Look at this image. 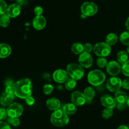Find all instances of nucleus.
<instances>
[{"label":"nucleus","mask_w":129,"mask_h":129,"mask_svg":"<svg viewBox=\"0 0 129 129\" xmlns=\"http://www.w3.org/2000/svg\"><path fill=\"white\" fill-rule=\"evenodd\" d=\"M106 86L110 91L115 93L122 87V81L118 77L112 76L107 80Z\"/></svg>","instance_id":"6e6552de"},{"label":"nucleus","mask_w":129,"mask_h":129,"mask_svg":"<svg viewBox=\"0 0 129 129\" xmlns=\"http://www.w3.org/2000/svg\"><path fill=\"white\" fill-rule=\"evenodd\" d=\"M8 5L5 0H0V15L6 13Z\"/></svg>","instance_id":"7c9ffc66"},{"label":"nucleus","mask_w":129,"mask_h":129,"mask_svg":"<svg viewBox=\"0 0 129 129\" xmlns=\"http://www.w3.org/2000/svg\"><path fill=\"white\" fill-rule=\"evenodd\" d=\"M95 91L94 88L91 86H88L84 89L83 94L85 96L86 99L88 101H91L95 96Z\"/></svg>","instance_id":"aec40b11"},{"label":"nucleus","mask_w":129,"mask_h":129,"mask_svg":"<svg viewBox=\"0 0 129 129\" xmlns=\"http://www.w3.org/2000/svg\"><path fill=\"white\" fill-rule=\"evenodd\" d=\"M71 102L76 106H83L86 102V99L83 93L75 91L71 94Z\"/></svg>","instance_id":"ddd939ff"},{"label":"nucleus","mask_w":129,"mask_h":129,"mask_svg":"<svg viewBox=\"0 0 129 129\" xmlns=\"http://www.w3.org/2000/svg\"><path fill=\"white\" fill-rule=\"evenodd\" d=\"M54 89V87L52 84H46L43 87V91H44V94H45L46 95H49L52 93Z\"/></svg>","instance_id":"cd10ccee"},{"label":"nucleus","mask_w":129,"mask_h":129,"mask_svg":"<svg viewBox=\"0 0 129 129\" xmlns=\"http://www.w3.org/2000/svg\"><path fill=\"white\" fill-rule=\"evenodd\" d=\"M46 105L48 109L52 111H55L60 108V102L57 98H51L47 100Z\"/></svg>","instance_id":"dca6fc26"},{"label":"nucleus","mask_w":129,"mask_h":129,"mask_svg":"<svg viewBox=\"0 0 129 129\" xmlns=\"http://www.w3.org/2000/svg\"><path fill=\"white\" fill-rule=\"evenodd\" d=\"M127 98H128V96H127V94L123 91L120 89L118 91L115 92V98L117 103H122V104L127 103Z\"/></svg>","instance_id":"a211bd4d"},{"label":"nucleus","mask_w":129,"mask_h":129,"mask_svg":"<svg viewBox=\"0 0 129 129\" xmlns=\"http://www.w3.org/2000/svg\"><path fill=\"white\" fill-rule=\"evenodd\" d=\"M113 109H111V108H106L105 109L103 110L102 111V115L104 119H109L110 118L113 116Z\"/></svg>","instance_id":"bb28decb"},{"label":"nucleus","mask_w":129,"mask_h":129,"mask_svg":"<svg viewBox=\"0 0 129 129\" xmlns=\"http://www.w3.org/2000/svg\"><path fill=\"white\" fill-rule=\"evenodd\" d=\"M127 52L128 53V54H129V46L127 47Z\"/></svg>","instance_id":"c03bdc74"},{"label":"nucleus","mask_w":129,"mask_h":129,"mask_svg":"<svg viewBox=\"0 0 129 129\" xmlns=\"http://www.w3.org/2000/svg\"><path fill=\"white\" fill-rule=\"evenodd\" d=\"M127 103H125V104H122V103H117V105L116 107L117 108V109L120 110H123L127 107Z\"/></svg>","instance_id":"58836bf2"},{"label":"nucleus","mask_w":129,"mask_h":129,"mask_svg":"<svg viewBox=\"0 0 129 129\" xmlns=\"http://www.w3.org/2000/svg\"><path fill=\"white\" fill-rule=\"evenodd\" d=\"M71 51L74 54L79 55L84 52V45L79 42L74 43L71 46Z\"/></svg>","instance_id":"5701e85b"},{"label":"nucleus","mask_w":129,"mask_h":129,"mask_svg":"<svg viewBox=\"0 0 129 129\" xmlns=\"http://www.w3.org/2000/svg\"><path fill=\"white\" fill-rule=\"evenodd\" d=\"M127 107H129V96H128V98H127Z\"/></svg>","instance_id":"37998d69"},{"label":"nucleus","mask_w":129,"mask_h":129,"mask_svg":"<svg viewBox=\"0 0 129 129\" xmlns=\"http://www.w3.org/2000/svg\"><path fill=\"white\" fill-rule=\"evenodd\" d=\"M78 61L79 64L83 67V68H89L91 67L93 63V57L89 53L83 52L81 54H79Z\"/></svg>","instance_id":"1a4fd4ad"},{"label":"nucleus","mask_w":129,"mask_h":129,"mask_svg":"<svg viewBox=\"0 0 129 129\" xmlns=\"http://www.w3.org/2000/svg\"><path fill=\"white\" fill-rule=\"evenodd\" d=\"M121 43L126 46H129V31H124L120 36Z\"/></svg>","instance_id":"a878e982"},{"label":"nucleus","mask_w":129,"mask_h":129,"mask_svg":"<svg viewBox=\"0 0 129 129\" xmlns=\"http://www.w3.org/2000/svg\"><path fill=\"white\" fill-rule=\"evenodd\" d=\"M106 69L108 74L112 76H116L118 75L122 71V66L120 63L115 60H112L108 62Z\"/></svg>","instance_id":"9d476101"},{"label":"nucleus","mask_w":129,"mask_h":129,"mask_svg":"<svg viewBox=\"0 0 129 129\" xmlns=\"http://www.w3.org/2000/svg\"><path fill=\"white\" fill-rule=\"evenodd\" d=\"M16 3L18 4L20 6H25L27 5L28 0H16Z\"/></svg>","instance_id":"ea45409f"},{"label":"nucleus","mask_w":129,"mask_h":129,"mask_svg":"<svg viewBox=\"0 0 129 129\" xmlns=\"http://www.w3.org/2000/svg\"><path fill=\"white\" fill-rule=\"evenodd\" d=\"M25 102L28 106H32L35 103V99L34 98V97L30 96L25 99Z\"/></svg>","instance_id":"c9c22d12"},{"label":"nucleus","mask_w":129,"mask_h":129,"mask_svg":"<svg viewBox=\"0 0 129 129\" xmlns=\"http://www.w3.org/2000/svg\"><path fill=\"white\" fill-rule=\"evenodd\" d=\"M105 74L99 69H94L88 73V81L90 84L94 86H98L105 82Z\"/></svg>","instance_id":"7ed1b4c3"},{"label":"nucleus","mask_w":129,"mask_h":129,"mask_svg":"<svg viewBox=\"0 0 129 129\" xmlns=\"http://www.w3.org/2000/svg\"><path fill=\"white\" fill-rule=\"evenodd\" d=\"M117 59L120 64H124L125 62H126L128 60V53L127 52V51H125V50H120L117 54Z\"/></svg>","instance_id":"412c9836"},{"label":"nucleus","mask_w":129,"mask_h":129,"mask_svg":"<svg viewBox=\"0 0 129 129\" xmlns=\"http://www.w3.org/2000/svg\"><path fill=\"white\" fill-rule=\"evenodd\" d=\"M7 116V110L4 108H0V121L6 119Z\"/></svg>","instance_id":"473e14b6"},{"label":"nucleus","mask_w":129,"mask_h":129,"mask_svg":"<svg viewBox=\"0 0 129 129\" xmlns=\"http://www.w3.org/2000/svg\"><path fill=\"white\" fill-rule=\"evenodd\" d=\"M62 110L68 115H74L76 113L77 107L73 103H66L64 105Z\"/></svg>","instance_id":"6ab92c4d"},{"label":"nucleus","mask_w":129,"mask_h":129,"mask_svg":"<svg viewBox=\"0 0 129 129\" xmlns=\"http://www.w3.org/2000/svg\"><path fill=\"white\" fill-rule=\"evenodd\" d=\"M47 21L45 18L42 15L36 16L32 21L33 27L37 30H41L45 27Z\"/></svg>","instance_id":"4468645a"},{"label":"nucleus","mask_w":129,"mask_h":129,"mask_svg":"<svg viewBox=\"0 0 129 129\" xmlns=\"http://www.w3.org/2000/svg\"><path fill=\"white\" fill-rule=\"evenodd\" d=\"M118 36L117 35V34H114V33H110L106 37V42L110 46L115 45L118 42Z\"/></svg>","instance_id":"4be33fe9"},{"label":"nucleus","mask_w":129,"mask_h":129,"mask_svg":"<svg viewBox=\"0 0 129 129\" xmlns=\"http://www.w3.org/2000/svg\"><path fill=\"white\" fill-rule=\"evenodd\" d=\"M76 84V80L71 78H69L65 83V88L68 91H72L75 89Z\"/></svg>","instance_id":"393cba45"},{"label":"nucleus","mask_w":129,"mask_h":129,"mask_svg":"<svg viewBox=\"0 0 129 129\" xmlns=\"http://www.w3.org/2000/svg\"><path fill=\"white\" fill-rule=\"evenodd\" d=\"M53 79L57 83H65L69 79V75L66 71L63 69H57L52 74Z\"/></svg>","instance_id":"9b49d317"},{"label":"nucleus","mask_w":129,"mask_h":129,"mask_svg":"<svg viewBox=\"0 0 129 129\" xmlns=\"http://www.w3.org/2000/svg\"><path fill=\"white\" fill-rule=\"evenodd\" d=\"M52 124L57 127H62L67 125L69 122L68 115L63 111L62 109H58L54 111L50 117Z\"/></svg>","instance_id":"f03ea898"},{"label":"nucleus","mask_w":129,"mask_h":129,"mask_svg":"<svg viewBox=\"0 0 129 129\" xmlns=\"http://www.w3.org/2000/svg\"><path fill=\"white\" fill-rule=\"evenodd\" d=\"M66 71L69 76L75 80H80L84 74V70L80 64L71 63L67 66Z\"/></svg>","instance_id":"20e7f679"},{"label":"nucleus","mask_w":129,"mask_h":129,"mask_svg":"<svg viewBox=\"0 0 129 129\" xmlns=\"http://www.w3.org/2000/svg\"><path fill=\"white\" fill-rule=\"evenodd\" d=\"M7 113L8 117L19 118L23 112V107L18 103H12L8 107Z\"/></svg>","instance_id":"0eeeda50"},{"label":"nucleus","mask_w":129,"mask_h":129,"mask_svg":"<svg viewBox=\"0 0 129 129\" xmlns=\"http://www.w3.org/2000/svg\"><path fill=\"white\" fill-rule=\"evenodd\" d=\"M117 129H129V128H128V127H127V126L122 125L119 126V127H118Z\"/></svg>","instance_id":"79ce46f5"},{"label":"nucleus","mask_w":129,"mask_h":129,"mask_svg":"<svg viewBox=\"0 0 129 129\" xmlns=\"http://www.w3.org/2000/svg\"><path fill=\"white\" fill-rule=\"evenodd\" d=\"M21 6L17 3H13L8 6L6 13L10 18H16L21 13Z\"/></svg>","instance_id":"2eb2a0df"},{"label":"nucleus","mask_w":129,"mask_h":129,"mask_svg":"<svg viewBox=\"0 0 129 129\" xmlns=\"http://www.w3.org/2000/svg\"><path fill=\"white\" fill-rule=\"evenodd\" d=\"M32 83L28 78H24L15 82L13 84L14 93L16 97L26 99L32 93Z\"/></svg>","instance_id":"f257e3e1"},{"label":"nucleus","mask_w":129,"mask_h":129,"mask_svg":"<svg viewBox=\"0 0 129 129\" xmlns=\"http://www.w3.org/2000/svg\"><path fill=\"white\" fill-rule=\"evenodd\" d=\"M93 52L99 57H106L110 54L111 46L107 42H98L93 47Z\"/></svg>","instance_id":"39448f33"},{"label":"nucleus","mask_w":129,"mask_h":129,"mask_svg":"<svg viewBox=\"0 0 129 129\" xmlns=\"http://www.w3.org/2000/svg\"><path fill=\"white\" fill-rule=\"evenodd\" d=\"M93 49V47L92 46L90 43H86L84 45V52L89 53Z\"/></svg>","instance_id":"f704fd0d"},{"label":"nucleus","mask_w":129,"mask_h":129,"mask_svg":"<svg viewBox=\"0 0 129 129\" xmlns=\"http://www.w3.org/2000/svg\"><path fill=\"white\" fill-rule=\"evenodd\" d=\"M43 12H44V10L43 8L40 6H36V7L34 8V13L36 16H39V15H42Z\"/></svg>","instance_id":"72a5a7b5"},{"label":"nucleus","mask_w":129,"mask_h":129,"mask_svg":"<svg viewBox=\"0 0 129 129\" xmlns=\"http://www.w3.org/2000/svg\"><path fill=\"white\" fill-rule=\"evenodd\" d=\"M122 88L126 90H129V78L125 79L122 81Z\"/></svg>","instance_id":"e433bc0d"},{"label":"nucleus","mask_w":129,"mask_h":129,"mask_svg":"<svg viewBox=\"0 0 129 129\" xmlns=\"http://www.w3.org/2000/svg\"><path fill=\"white\" fill-rule=\"evenodd\" d=\"M108 62L105 57H99L96 60V64L100 68H104L107 67Z\"/></svg>","instance_id":"c756f323"},{"label":"nucleus","mask_w":129,"mask_h":129,"mask_svg":"<svg viewBox=\"0 0 129 129\" xmlns=\"http://www.w3.org/2000/svg\"><path fill=\"white\" fill-rule=\"evenodd\" d=\"M125 26H126V28H127V30L129 31V16L128 17V18L127 19V20H126Z\"/></svg>","instance_id":"a19ab883"},{"label":"nucleus","mask_w":129,"mask_h":129,"mask_svg":"<svg viewBox=\"0 0 129 129\" xmlns=\"http://www.w3.org/2000/svg\"><path fill=\"white\" fill-rule=\"evenodd\" d=\"M100 102L102 105L105 108L113 109L117 105L115 98L112 97L110 94H105L100 98Z\"/></svg>","instance_id":"f8f14e48"},{"label":"nucleus","mask_w":129,"mask_h":129,"mask_svg":"<svg viewBox=\"0 0 129 129\" xmlns=\"http://www.w3.org/2000/svg\"><path fill=\"white\" fill-rule=\"evenodd\" d=\"M10 18H11L7 15V13L0 15V26L2 27H7L10 23Z\"/></svg>","instance_id":"b1692460"},{"label":"nucleus","mask_w":129,"mask_h":129,"mask_svg":"<svg viewBox=\"0 0 129 129\" xmlns=\"http://www.w3.org/2000/svg\"><path fill=\"white\" fill-rule=\"evenodd\" d=\"M82 15L84 16H92L95 15L98 12V6L94 3L86 1L82 4L81 6Z\"/></svg>","instance_id":"423d86ee"},{"label":"nucleus","mask_w":129,"mask_h":129,"mask_svg":"<svg viewBox=\"0 0 129 129\" xmlns=\"http://www.w3.org/2000/svg\"><path fill=\"white\" fill-rule=\"evenodd\" d=\"M11 53V48L9 44L6 43L0 44V58L5 59L10 56Z\"/></svg>","instance_id":"f3484780"},{"label":"nucleus","mask_w":129,"mask_h":129,"mask_svg":"<svg viewBox=\"0 0 129 129\" xmlns=\"http://www.w3.org/2000/svg\"><path fill=\"white\" fill-rule=\"evenodd\" d=\"M128 128H129V126H128Z\"/></svg>","instance_id":"a18cd8bd"},{"label":"nucleus","mask_w":129,"mask_h":129,"mask_svg":"<svg viewBox=\"0 0 129 129\" xmlns=\"http://www.w3.org/2000/svg\"><path fill=\"white\" fill-rule=\"evenodd\" d=\"M0 129H11L10 124L6 122L0 121Z\"/></svg>","instance_id":"4c0bfd02"},{"label":"nucleus","mask_w":129,"mask_h":129,"mask_svg":"<svg viewBox=\"0 0 129 129\" xmlns=\"http://www.w3.org/2000/svg\"><path fill=\"white\" fill-rule=\"evenodd\" d=\"M8 123L13 127H18L20 125V120L18 118H12L8 117L7 120Z\"/></svg>","instance_id":"c85d7f7f"},{"label":"nucleus","mask_w":129,"mask_h":129,"mask_svg":"<svg viewBox=\"0 0 129 129\" xmlns=\"http://www.w3.org/2000/svg\"><path fill=\"white\" fill-rule=\"evenodd\" d=\"M122 72L125 76L129 77V59L126 62L122 64Z\"/></svg>","instance_id":"2f4dec72"}]
</instances>
